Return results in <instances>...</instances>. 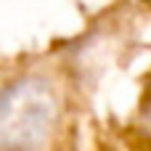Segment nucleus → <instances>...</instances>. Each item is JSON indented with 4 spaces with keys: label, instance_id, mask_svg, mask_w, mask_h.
I'll return each instance as SVG.
<instances>
[{
    "label": "nucleus",
    "instance_id": "f257e3e1",
    "mask_svg": "<svg viewBox=\"0 0 151 151\" xmlns=\"http://www.w3.org/2000/svg\"><path fill=\"white\" fill-rule=\"evenodd\" d=\"M53 96L42 82L27 80L0 93V149H35L53 125Z\"/></svg>",
    "mask_w": 151,
    "mask_h": 151
}]
</instances>
